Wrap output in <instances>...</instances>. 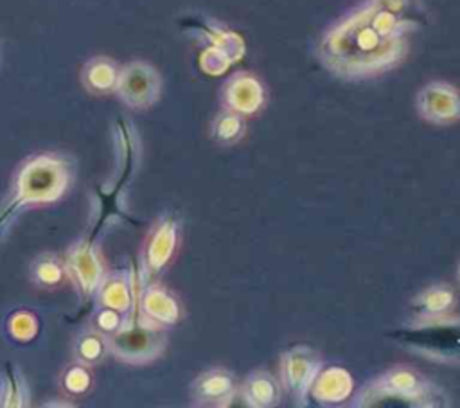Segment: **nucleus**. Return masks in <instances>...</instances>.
<instances>
[{"label":"nucleus","instance_id":"a211bd4d","mask_svg":"<svg viewBox=\"0 0 460 408\" xmlns=\"http://www.w3.org/2000/svg\"><path fill=\"white\" fill-rule=\"evenodd\" d=\"M456 304V295L449 286L435 284L420 291L410 300V313L413 315V320L422 318H435L442 315L453 313Z\"/></svg>","mask_w":460,"mask_h":408},{"label":"nucleus","instance_id":"5701e85b","mask_svg":"<svg viewBox=\"0 0 460 408\" xmlns=\"http://www.w3.org/2000/svg\"><path fill=\"white\" fill-rule=\"evenodd\" d=\"M65 275H66L65 261H61L54 253L38 255L31 266V277L41 288L59 286Z\"/></svg>","mask_w":460,"mask_h":408},{"label":"nucleus","instance_id":"f3484780","mask_svg":"<svg viewBox=\"0 0 460 408\" xmlns=\"http://www.w3.org/2000/svg\"><path fill=\"white\" fill-rule=\"evenodd\" d=\"M120 67L108 56H93L81 68V83L86 92L93 95H106L115 92Z\"/></svg>","mask_w":460,"mask_h":408},{"label":"nucleus","instance_id":"7ed1b4c3","mask_svg":"<svg viewBox=\"0 0 460 408\" xmlns=\"http://www.w3.org/2000/svg\"><path fill=\"white\" fill-rule=\"evenodd\" d=\"M449 404L447 395L426 376L411 367L397 365L368 381L350 406H417L437 408Z\"/></svg>","mask_w":460,"mask_h":408},{"label":"nucleus","instance_id":"9d476101","mask_svg":"<svg viewBox=\"0 0 460 408\" xmlns=\"http://www.w3.org/2000/svg\"><path fill=\"white\" fill-rule=\"evenodd\" d=\"M415 108L429 124H455L460 120V90L447 81H429L417 92Z\"/></svg>","mask_w":460,"mask_h":408},{"label":"nucleus","instance_id":"9b49d317","mask_svg":"<svg viewBox=\"0 0 460 408\" xmlns=\"http://www.w3.org/2000/svg\"><path fill=\"white\" fill-rule=\"evenodd\" d=\"M65 266L66 275L75 284V289L84 302L97 295L106 275L93 243H88L86 239L77 241L68 250L65 257Z\"/></svg>","mask_w":460,"mask_h":408},{"label":"nucleus","instance_id":"39448f33","mask_svg":"<svg viewBox=\"0 0 460 408\" xmlns=\"http://www.w3.org/2000/svg\"><path fill=\"white\" fill-rule=\"evenodd\" d=\"M115 135H117V146H119V158H120V167H119V174L115 178V182L104 189V187H97V214H95V221L88 232V235L84 237L88 243H97V237L101 235V232L115 219L120 221H129L135 223V219H131L128 216L126 210L120 208V200L124 194V189L128 185V182L133 176V171L137 167V158H138V140L137 135L131 128V122L119 117L115 122Z\"/></svg>","mask_w":460,"mask_h":408},{"label":"nucleus","instance_id":"b1692460","mask_svg":"<svg viewBox=\"0 0 460 408\" xmlns=\"http://www.w3.org/2000/svg\"><path fill=\"white\" fill-rule=\"evenodd\" d=\"M7 327L14 340L31 341L38 333V320L29 311H18L9 318Z\"/></svg>","mask_w":460,"mask_h":408},{"label":"nucleus","instance_id":"412c9836","mask_svg":"<svg viewBox=\"0 0 460 408\" xmlns=\"http://www.w3.org/2000/svg\"><path fill=\"white\" fill-rule=\"evenodd\" d=\"M246 131L244 115L223 108L212 120L210 135L221 146H232L243 138Z\"/></svg>","mask_w":460,"mask_h":408},{"label":"nucleus","instance_id":"f03ea898","mask_svg":"<svg viewBox=\"0 0 460 408\" xmlns=\"http://www.w3.org/2000/svg\"><path fill=\"white\" fill-rule=\"evenodd\" d=\"M72 164L58 153L29 156L14 173L9 192L0 203V241L13 221L29 207L58 201L70 187Z\"/></svg>","mask_w":460,"mask_h":408},{"label":"nucleus","instance_id":"2eb2a0df","mask_svg":"<svg viewBox=\"0 0 460 408\" xmlns=\"http://www.w3.org/2000/svg\"><path fill=\"white\" fill-rule=\"evenodd\" d=\"M354 392V379L350 372L340 365L322 367L316 374L307 399L322 406H336L350 399Z\"/></svg>","mask_w":460,"mask_h":408},{"label":"nucleus","instance_id":"a878e982","mask_svg":"<svg viewBox=\"0 0 460 408\" xmlns=\"http://www.w3.org/2000/svg\"><path fill=\"white\" fill-rule=\"evenodd\" d=\"M124 318H126V316H124L122 313L101 306V309L93 315V327H95L97 331H101L102 334L110 336V334H113V333L120 327V324L124 322Z\"/></svg>","mask_w":460,"mask_h":408},{"label":"nucleus","instance_id":"0eeeda50","mask_svg":"<svg viewBox=\"0 0 460 408\" xmlns=\"http://www.w3.org/2000/svg\"><path fill=\"white\" fill-rule=\"evenodd\" d=\"M180 221L176 214L160 216L149 228L140 255V282L147 284L167 266L178 246Z\"/></svg>","mask_w":460,"mask_h":408},{"label":"nucleus","instance_id":"f8f14e48","mask_svg":"<svg viewBox=\"0 0 460 408\" xmlns=\"http://www.w3.org/2000/svg\"><path fill=\"white\" fill-rule=\"evenodd\" d=\"M223 108L237 111L241 115L257 113L266 102V88L257 75L241 70L232 74L221 88Z\"/></svg>","mask_w":460,"mask_h":408},{"label":"nucleus","instance_id":"6ab92c4d","mask_svg":"<svg viewBox=\"0 0 460 408\" xmlns=\"http://www.w3.org/2000/svg\"><path fill=\"white\" fill-rule=\"evenodd\" d=\"M246 406L270 408L280 401V383L266 370H253L241 385Z\"/></svg>","mask_w":460,"mask_h":408},{"label":"nucleus","instance_id":"393cba45","mask_svg":"<svg viewBox=\"0 0 460 408\" xmlns=\"http://www.w3.org/2000/svg\"><path fill=\"white\" fill-rule=\"evenodd\" d=\"M90 385H92V374L84 363L72 365L63 374V386L70 394H75V395L83 394L90 388Z\"/></svg>","mask_w":460,"mask_h":408},{"label":"nucleus","instance_id":"dca6fc26","mask_svg":"<svg viewBox=\"0 0 460 408\" xmlns=\"http://www.w3.org/2000/svg\"><path fill=\"white\" fill-rule=\"evenodd\" d=\"M137 295L138 289L135 286V277H126L124 273H111L104 277L97 291V302L99 306L115 309L126 316L135 309Z\"/></svg>","mask_w":460,"mask_h":408},{"label":"nucleus","instance_id":"4be33fe9","mask_svg":"<svg viewBox=\"0 0 460 408\" xmlns=\"http://www.w3.org/2000/svg\"><path fill=\"white\" fill-rule=\"evenodd\" d=\"M108 352V336L95 327L83 331L74 343V354L77 361L84 365L99 363Z\"/></svg>","mask_w":460,"mask_h":408},{"label":"nucleus","instance_id":"423d86ee","mask_svg":"<svg viewBox=\"0 0 460 408\" xmlns=\"http://www.w3.org/2000/svg\"><path fill=\"white\" fill-rule=\"evenodd\" d=\"M167 345L165 329L142 320L135 309L126 315L120 327L108 336V350L124 363L142 365L156 359Z\"/></svg>","mask_w":460,"mask_h":408},{"label":"nucleus","instance_id":"f257e3e1","mask_svg":"<svg viewBox=\"0 0 460 408\" xmlns=\"http://www.w3.org/2000/svg\"><path fill=\"white\" fill-rule=\"evenodd\" d=\"M420 25L415 0H363L320 38L316 56L336 77L359 81L395 68Z\"/></svg>","mask_w":460,"mask_h":408},{"label":"nucleus","instance_id":"6e6552de","mask_svg":"<svg viewBox=\"0 0 460 408\" xmlns=\"http://www.w3.org/2000/svg\"><path fill=\"white\" fill-rule=\"evenodd\" d=\"M115 93L131 110L151 108L160 99L162 77L151 63L133 59L120 67Z\"/></svg>","mask_w":460,"mask_h":408},{"label":"nucleus","instance_id":"20e7f679","mask_svg":"<svg viewBox=\"0 0 460 408\" xmlns=\"http://www.w3.org/2000/svg\"><path fill=\"white\" fill-rule=\"evenodd\" d=\"M402 349L438 363H460V316L453 313L413 320L390 333Z\"/></svg>","mask_w":460,"mask_h":408},{"label":"nucleus","instance_id":"1a4fd4ad","mask_svg":"<svg viewBox=\"0 0 460 408\" xmlns=\"http://www.w3.org/2000/svg\"><path fill=\"white\" fill-rule=\"evenodd\" d=\"M322 367L320 354L307 345H295L280 356V383L296 406L307 404L309 388Z\"/></svg>","mask_w":460,"mask_h":408},{"label":"nucleus","instance_id":"aec40b11","mask_svg":"<svg viewBox=\"0 0 460 408\" xmlns=\"http://www.w3.org/2000/svg\"><path fill=\"white\" fill-rule=\"evenodd\" d=\"M29 404V388L23 374L13 363H5L0 370V406L22 408Z\"/></svg>","mask_w":460,"mask_h":408},{"label":"nucleus","instance_id":"ddd939ff","mask_svg":"<svg viewBox=\"0 0 460 408\" xmlns=\"http://www.w3.org/2000/svg\"><path fill=\"white\" fill-rule=\"evenodd\" d=\"M137 313L142 320L156 327H169L180 320L181 307L176 297L164 286L147 282L140 284L137 295Z\"/></svg>","mask_w":460,"mask_h":408},{"label":"nucleus","instance_id":"bb28decb","mask_svg":"<svg viewBox=\"0 0 460 408\" xmlns=\"http://www.w3.org/2000/svg\"><path fill=\"white\" fill-rule=\"evenodd\" d=\"M456 282L460 284V262H458V268H456Z\"/></svg>","mask_w":460,"mask_h":408},{"label":"nucleus","instance_id":"4468645a","mask_svg":"<svg viewBox=\"0 0 460 408\" xmlns=\"http://www.w3.org/2000/svg\"><path fill=\"white\" fill-rule=\"evenodd\" d=\"M237 381L226 368L203 370L190 385V399L201 406H228L237 394Z\"/></svg>","mask_w":460,"mask_h":408}]
</instances>
